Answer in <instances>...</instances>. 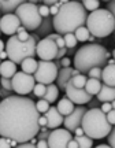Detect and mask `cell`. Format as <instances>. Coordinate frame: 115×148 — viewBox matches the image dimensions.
<instances>
[{"mask_svg": "<svg viewBox=\"0 0 115 148\" xmlns=\"http://www.w3.org/2000/svg\"><path fill=\"white\" fill-rule=\"evenodd\" d=\"M40 112L30 97L12 95L0 101V136L18 144L29 143L40 132Z\"/></svg>", "mask_w": 115, "mask_h": 148, "instance_id": "cell-1", "label": "cell"}, {"mask_svg": "<svg viewBox=\"0 0 115 148\" xmlns=\"http://www.w3.org/2000/svg\"><path fill=\"white\" fill-rule=\"evenodd\" d=\"M86 18L88 12L81 1H66L59 7L57 14L52 18V25L57 34L64 36L74 33L78 27L85 26Z\"/></svg>", "mask_w": 115, "mask_h": 148, "instance_id": "cell-2", "label": "cell"}, {"mask_svg": "<svg viewBox=\"0 0 115 148\" xmlns=\"http://www.w3.org/2000/svg\"><path fill=\"white\" fill-rule=\"evenodd\" d=\"M111 53L107 51V48L90 42L86 45H82L78 51L74 53V69L78 70L81 74L88 73L93 67L103 69L107 66V60L110 59Z\"/></svg>", "mask_w": 115, "mask_h": 148, "instance_id": "cell-3", "label": "cell"}, {"mask_svg": "<svg viewBox=\"0 0 115 148\" xmlns=\"http://www.w3.org/2000/svg\"><path fill=\"white\" fill-rule=\"evenodd\" d=\"M81 127L84 129L85 136L93 138H104L112 130V125L107 121V116L100 108H89L85 112Z\"/></svg>", "mask_w": 115, "mask_h": 148, "instance_id": "cell-4", "label": "cell"}, {"mask_svg": "<svg viewBox=\"0 0 115 148\" xmlns=\"http://www.w3.org/2000/svg\"><path fill=\"white\" fill-rule=\"evenodd\" d=\"M41 38L36 33H31L27 41H19L16 36H11L5 44V52L8 60L15 64H21L26 58L36 56V45Z\"/></svg>", "mask_w": 115, "mask_h": 148, "instance_id": "cell-5", "label": "cell"}, {"mask_svg": "<svg viewBox=\"0 0 115 148\" xmlns=\"http://www.w3.org/2000/svg\"><path fill=\"white\" fill-rule=\"evenodd\" d=\"M85 25L90 36L96 38H104L110 36L111 33H114L115 19L110 11H107L105 8H99L89 14Z\"/></svg>", "mask_w": 115, "mask_h": 148, "instance_id": "cell-6", "label": "cell"}, {"mask_svg": "<svg viewBox=\"0 0 115 148\" xmlns=\"http://www.w3.org/2000/svg\"><path fill=\"white\" fill-rule=\"evenodd\" d=\"M19 21L21 26H23L27 32L29 30H37L38 26L41 25L42 18L38 14V5L36 1H23L14 12Z\"/></svg>", "mask_w": 115, "mask_h": 148, "instance_id": "cell-7", "label": "cell"}, {"mask_svg": "<svg viewBox=\"0 0 115 148\" xmlns=\"http://www.w3.org/2000/svg\"><path fill=\"white\" fill-rule=\"evenodd\" d=\"M57 71L53 60H38L37 62V70L34 73V79L38 84L49 85L56 81Z\"/></svg>", "mask_w": 115, "mask_h": 148, "instance_id": "cell-8", "label": "cell"}, {"mask_svg": "<svg viewBox=\"0 0 115 148\" xmlns=\"http://www.w3.org/2000/svg\"><path fill=\"white\" fill-rule=\"evenodd\" d=\"M34 75L31 74H26L23 71H16L15 75L11 78V85H12V90L16 95L19 96H26L30 95L34 88Z\"/></svg>", "mask_w": 115, "mask_h": 148, "instance_id": "cell-9", "label": "cell"}, {"mask_svg": "<svg viewBox=\"0 0 115 148\" xmlns=\"http://www.w3.org/2000/svg\"><path fill=\"white\" fill-rule=\"evenodd\" d=\"M73 138V134L67 129H53L51 130L47 138V143L49 148H67V143Z\"/></svg>", "mask_w": 115, "mask_h": 148, "instance_id": "cell-10", "label": "cell"}, {"mask_svg": "<svg viewBox=\"0 0 115 148\" xmlns=\"http://www.w3.org/2000/svg\"><path fill=\"white\" fill-rule=\"evenodd\" d=\"M57 51V45L48 38H41L36 45V55L41 60H55Z\"/></svg>", "mask_w": 115, "mask_h": 148, "instance_id": "cell-11", "label": "cell"}, {"mask_svg": "<svg viewBox=\"0 0 115 148\" xmlns=\"http://www.w3.org/2000/svg\"><path fill=\"white\" fill-rule=\"evenodd\" d=\"M88 111V108L85 106H78L73 110L71 114L64 116L63 119V125H64V129H67L70 133H74V130L77 127L81 126V122H82V118H84L85 112Z\"/></svg>", "mask_w": 115, "mask_h": 148, "instance_id": "cell-12", "label": "cell"}, {"mask_svg": "<svg viewBox=\"0 0 115 148\" xmlns=\"http://www.w3.org/2000/svg\"><path fill=\"white\" fill-rule=\"evenodd\" d=\"M64 92H66L64 96L67 97L68 100L73 101L74 104H88L89 101L93 99V96L89 95L85 89H78V88L73 86V84H71L70 81H68Z\"/></svg>", "mask_w": 115, "mask_h": 148, "instance_id": "cell-13", "label": "cell"}, {"mask_svg": "<svg viewBox=\"0 0 115 148\" xmlns=\"http://www.w3.org/2000/svg\"><path fill=\"white\" fill-rule=\"evenodd\" d=\"M21 26V21L15 14H5L0 16V32L7 36H15L16 29Z\"/></svg>", "mask_w": 115, "mask_h": 148, "instance_id": "cell-14", "label": "cell"}, {"mask_svg": "<svg viewBox=\"0 0 115 148\" xmlns=\"http://www.w3.org/2000/svg\"><path fill=\"white\" fill-rule=\"evenodd\" d=\"M44 116L47 118V127L49 130H53V129H57L59 126L63 125V119L64 116L57 111V108L55 106H51L49 110L44 114Z\"/></svg>", "mask_w": 115, "mask_h": 148, "instance_id": "cell-15", "label": "cell"}, {"mask_svg": "<svg viewBox=\"0 0 115 148\" xmlns=\"http://www.w3.org/2000/svg\"><path fill=\"white\" fill-rule=\"evenodd\" d=\"M73 70L74 67H63L57 71V77H56V86L59 88V90H64L67 86L68 81L73 77Z\"/></svg>", "mask_w": 115, "mask_h": 148, "instance_id": "cell-16", "label": "cell"}, {"mask_svg": "<svg viewBox=\"0 0 115 148\" xmlns=\"http://www.w3.org/2000/svg\"><path fill=\"white\" fill-rule=\"evenodd\" d=\"M97 100L100 103H111L115 100V86H108L105 84H101L100 92L96 95Z\"/></svg>", "mask_w": 115, "mask_h": 148, "instance_id": "cell-17", "label": "cell"}, {"mask_svg": "<svg viewBox=\"0 0 115 148\" xmlns=\"http://www.w3.org/2000/svg\"><path fill=\"white\" fill-rule=\"evenodd\" d=\"M101 82L108 86H115V64H107L101 69Z\"/></svg>", "mask_w": 115, "mask_h": 148, "instance_id": "cell-18", "label": "cell"}, {"mask_svg": "<svg viewBox=\"0 0 115 148\" xmlns=\"http://www.w3.org/2000/svg\"><path fill=\"white\" fill-rule=\"evenodd\" d=\"M52 29H53V25H52V16H47V18H42L41 21V25L38 26L37 29L36 34L38 37H45L49 36V34H52Z\"/></svg>", "mask_w": 115, "mask_h": 148, "instance_id": "cell-19", "label": "cell"}, {"mask_svg": "<svg viewBox=\"0 0 115 148\" xmlns=\"http://www.w3.org/2000/svg\"><path fill=\"white\" fill-rule=\"evenodd\" d=\"M16 73V64L14 62H11V60H4V62H1L0 63V75L3 77V78H12Z\"/></svg>", "mask_w": 115, "mask_h": 148, "instance_id": "cell-20", "label": "cell"}, {"mask_svg": "<svg viewBox=\"0 0 115 148\" xmlns=\"http://www.w3.org/2000/svg\"><path fill=\"white\" fill-rule=\"evenodd\" d=\"M22 3L21 0H0V14H14Z\"/></svg>", "mask_w": 115, "mask_h": 148, "instance_id": "cell-21", "label": "cell"}, {"mask_svg": "<svg viewBox=\"0 0 115 148\" xmlns=\"http://www.w3.org/2000/svg\"><path fill=\"white\" fill-rule=\"evenodd\" d=\"M56 108L63 116H66V115H68V114H71V112H73V110L75 108V106H74L73 101L68 100L67 97L64 96L63 99L59 100V103L56 104Z\"/></svg>", "mask_w": 115, "mask_h": 148, "instance_id": "cell-22", "label": "cell"}, {"mask_svg": "<svg viewBox=\"0 0 115 148\" xmlns=\"http://www.w3.org/2000/svg\"><path fill=\"white\" fill-rule=\"evenodd\" d=\"M59 97V88L55 84H49L47 85V90H45V95H44V100H47L49 104H52L56 101V99Z\"/></svg>", "mask_w": 115, "mask_h": 148, "instance_id": "cell-23", "label": "cell"}, {"mask_svg": "<svg viewBox=\"0 0 115 148\" xmlns=\"http://www.w3.org/2000/svg\"><path fill=\"white\" fill-rule=\"evenodd\" d=\"M101 81H99V79H94V78H88V81H86V84H85V88L84 89L88 92L89 95L92 96H96L97 93L100 92V88H101Z\"/></svg>", "mask_w": 115, "mask_h": 148, "instance_id": "cell-24", "label": "cell"}, {"mask_svg": "<svg viewBox=\"0 0 115 148\" xmlns=\"http://www.w3.org/2000/svg\"><path fill=\"white\" fill-rule=\"evenodd\" d=\"M21 67L23 73L34 75V73H36V70H37V60H34V58H26L21 63Z\"/></svg>", "mask_w": 115, "mask_h": 148, "instance_id": "cell-25", "label": "cell"}, {"mask_svg": "<svg viewBox=\"0 0 115 148\" xmlns=\"http://www.w3.org/2000/svg\"><path fill=\"white\" fill-rule=\"evenodd\" d=\"M86 81H88V77L85 74H78L75 77H71V79H70V82L73 84V86L78 88V89H84Z\"/></svg>", "mask_w": 115, "mask_h": 148, "instance_id": "cell-26", "label": "cell"}, {"mask_svg": "<svg viewBox=\"0 0 115 148\" xmlns=\"http://www.w3.org/2000/svg\"><path fill=\"white\" fill-rule=\"evenodd\" d=\"M74 140L78 143V148H92L93 145V138L88 137V136H75Z\"/></svg>", "mask_w": 115, "mask_h": 148, "instance_id": "cell-27", "label": "cell"}, {"mask_svg": "<svg viewBox=\"0 0 115 148\" xmlns=\"http://www.w3.org/2000/svg\"><path fill=\"white\" fill-rule=\"evenodd\" d=\"M74 36H75V38H77V41L84 42V41H86V40H89L90 33H89V30L85 26H81V27H78V29L74 32Z\"/></svg>", "mask_w": 115, "mask_h": 148, "instance_id": "cell-28", "label": "cell"}, {"mask_svg": "<svg viewBox=\"0 0 115 148\" xmlns=\"http://www.w3.org/2000/svg\"><path fill=\"white\" fill-rule=\"evenodd\" d=\"M81 4L84 5V8L86 10V12H88V11L93 12V11L99 10L100 1L99 0H84V1H81Z\"/></svg>", "mask_w": 115, "mask_h": 148, "instance_id": "cell-29", "label": "cell"}, {"mask_svg": "<svg viewBox=\"0 0 115 148\" xmlns=\"http://www.w3.org/2000/svg\"><path fill=\"white\" fill-rule=\"evenodd\" d=\"M63 40H64V47L68 48V49H71V48H75L77 45V38L74 36V33H68V34H64L63 36Z\"/></svg>", "mask_w": 115, "mask_h": 148, "instance_id": "cell-30", "label": "cell"}, {"mask_svg": "<svg viewBox=\"0 0 115 148\" xmlns=\"http://www.w3.org/2000/svg\"><path fill=\"white\" fill-rule=\"evenodd\" d=\"M45 90H47V85L38 84V82H37V84L34 85V88H33V93H31V95L38 97V99H42L44 95H45Z\"/></svg>", "mask_w": 115, "mask_h": 148, "instance_id": "cell-31", "label": "cell"}, {"mask_svg": "<svg viewBox=\"0 0 115 148\" xmlns=\"http://www.w3.org/2000/svg\"><path fill=\"white\" fill-rule=\"evenodd\" d=\"M49 107H51V104L47 100H44V99H38V101L36 103V108L40 114H45L49 110Z\"/></svg>", "mask_w": 115, "mask_h": 148, "instance_id": "cell-32", "label": "cell"}, {"mask_svg": "<svg viewBox=\"0 0 115 148\" xmlns=\"http://www.w3.org/2000/svg\"><path fill=\"white\" fill-rule=\"evenodd\" d=\"M15 36L18 37V40H19V41H27V40H29V37H30V33L27 32L23 26H19L18 29H16Z\"/></svg>", "mask_w": 115, "mask_h": 148, "instance_id": "cell-33", "label": "cell"}, {"mask_svg": "<svg viewBox=\"0 0 115 148\" xmlns=\"http://www.w3.org/2000/svg\"><path fill=\"white\" fill-rule=\"evenodd\" d=\"M88 75L89 78H94V79H99L101 81V69L100 67H93L88 71Z\"/></svg>", "mask_w": 115, "mask_h": 148, "instance_id": "cell-34", "label": "cell"}, {"mask_svg": "<svg viewBox=\"0 0 115 148\" xmlns=\"http://www.w3.org/2000/svg\"><path fill=\"white\" fill-rule=\"evenodd\" d=\"M0 86L5 90L12 92V85H11V79L10 78H3V77H1V78H0Z\"/></svg>", "mask_w": 115, "mask_h": 148, "instance_id": "cell-35", "label": "cell"}, {"mask_svg": "<svg viewBox=\"0 0 115 148\" xmlns=\"http://www.w3.org/2000/svg\"><path fill=\"white\" fill-rule=\"evenodd\" d=\"M38 14H40V16L41 18H47V16H51L49 15V7H47V5H38Z\"/></svg>", "mask_w": 115, "mask_h": 148, "instance_id": "cell-36", "label": "cell"}, {"mask_svg": "<svg viewBox=\"0 0 115 148\" xmlns=\"http://www.w3.org/2000/svg\"><path fill=\"white\" fill-rule=\"evenodd\" d=\"M107 138H108V145L111 148H115V126H112V130L107 136Z\"/></svg>", "mask_w": 115, "mask_h": 148, "instance_id": "cell-37", "label": "cell"}, {"mask_svg": "<svg viewBox=\"0 0 115 148\" xmlns=\"http://www.w3.org/2000/svg\"><path fill=\"white\" fill-rule=\"evenodd\" d=\"M105 10L110 11L111 14H112V16H114V19H115V0L107 3V8H105ZM114 34H115V29H114Z\"/></svg>", "mask_w": 115, "mask_h": 148, "instance_id": "cell-38", "label": "cell"}, {"mask_svg": "<svg viewBox=\"0 0 115 148\" xmlns=\"http://www.w3.org/2000/svg\"><path fill=\"white\" fill-rule=\"evenodd\" d=\"M105 116H107V121L110 122V125L115 126V110H111L110 112H107Z\"/></svg>", "mask_w": 115, "mask_h": 148, "instance_id": "cell-39", "label": "cell"}, {"mask_svg": "<svg viewBox=\"0 0 115 148\" xmlns=\"http://www.w3.org/2000/svg\"><path fill=\"white\" fill-rule=\"evenodd\" d=\"M66 53H67V48H59V51H57V55L56 58H55V60H60V59H63L64 56H66Z\"/></svg>", "mask_w": 115, "mask_h": 148, "instance_id": "cell-40", "label": "cell"}, {"mask_svg": "<svg viewBox=\"0 0 115 148\" xmlns=\"http://www.w3.org/2000/svg\"><path fill=\"white\" fill-rule=\"evenodd\" d=\"M100 106H101V103L97 100V97H93L89 101V108H100Z\"/></svg>", "mask_w": 115, "mask_h": 148, "instance_id": "cell-41", "label": "cell"}, {"mask_svg": "<svg viewBox=\"0 0 115 148\" xmlns=\"http://www.w3.org/2000/svg\"><path fill=\"white\" fill-rule=\"evenodd\" d=\"M100 110L103 111L104 114H107V112H110V111L112 110V106H111V103H101V106H100Z\"/></svg>", "mask_w": 115, "mask_h": 148, "instance_id": "cell-42", "label": "cell"}, {"mask_svg": "<svg viewBox=\"0 0 115 148\" xmlns=\"http://www.w3.org/2000/svg\"><path fill=\"white\" fill-rule=\"evenodd\" d=\"M49 133H51V130H47V132H38L37 133V140H47L48 136H49Z\"/></svg>", "mask_w": 115, "mask_h": 148, "instance_id": "cell-43", "label": "cell"}, {"mask_svg": "<svg viewBox=\"0 0 115 148\" xmlns=\"http://www.w3.org/2000/svg\"><path fill=\"white\" fill-rule=\"evenodd\" d=\"M0 148H12L8 143V138L5 137H0Z\"/></svg>", "mask_w": 115, "mask_h": 148, "instance_id": "cell-44", "label": "cell"}, {"mask_svg": "<svg viewBox=\"0 0 115 148\" xmlns=\"http://www.w3.org/2000/svg\"><path fill=\"white\" fill-rule=\"evenodd\" d=\"M10 96H12V92L0 88V97H1V99H7V97H10Z\"/></svg>", "mask_w": 115, "mask_h": 148, "instance_id": "cell-45", "label": "cell"}, {"mask_svg": "<svg viewBox=\"0 0 115 148\" xmlns=\"http://www.w3.org/2000/svg\"><path fill=\"white\" fill-rule=\"evenodd\" d=\"M60 64H62V69H63V67H70V64H71V60L64 56L63 59H60Z\"/></svg>", "mask_w": 115, "mask_h": 148, "instance_id": "cell-46", "label": "cell"}, {"mask_svg": "<svg viewBox=\"0 0 115 148\" xmlns=\"http://www.w3.org/2000/svg\"><path fill=\"white\" fill-rule=\"evenodd\" d=\"M36 148H49L48 147L47 140H38L37 144H36Z\"/></svg>", "mask_w": 115, "mask_h": 148, "instance_id": "cell-47", "label": "cell"}, {"mask_svg": "<svg viewBox=\"0 0 115 148\" xmlns=\"http://www.w3.org/2000/svg\"><path fill=\"white\" fill-rule=\"evenodd\" d=\"M57 11H59V7H57L56 4L52 5V7H49V15H51V16L53 18V16H55V15L57 14Z\"/></svg>", "mask_w": 115, "mask_h": 148, "instance_id": "cell-48", "label": "cell"}, {"mask_svg": "<svg viewBox=\"0 0 115 148\" xmlns=\"http://www.w3.org/2000/svg\"><path fill=\"white\" fill-rule=\"evenodd\" d=\"M15 148H36V145H33L30 143H22V144H18Z\"/></svg>", "mask_w": 115, "mask_h": 148, "instance_id": "cell-49", "label": "cell"}, {"mask_svg": "<svg viewBox=\"0 0 115 148\" xmlns=\"http://www.w3.org/2000/svg\"><path fill=\"white\" fill-rule=\"evenodd\" d=\"M38 126H47V118L44 115H40L38 118Z\"/></svg>", "mask_w": 115, "mask_h": 148, "instance_id": "cell-50", "label": "cell"}, {"mask_svg": "<svg viewBox=\"0 0 115 148\" xmlns=\"http://www.w3.org/2000/svg\"><path fill=\"white\" fill-rule=\"evenodd\" d=\"M67 148H78V143L74 140V137L67 143Z\"/></svg>", "mask_w": 115, "mask_h": 148, "instance_id": "cell-51", "label": "cell"}, {"mask_svg": "<svg viewBox=\"0 0 115 148\" xmlns=\"http://www.w3.org/2000/svg\"><path fill=\"white\" fill-rule=\"evenodd\" d=\"M74 133H75V136H84L85 133H84V129L79 126V127H77L75 130H74Z\"/></svg>", "mask_w": 115, "mask_h": 148, "instance_id": "cell-52", "label": "cell"}, {"mask_svg": "<svg viewBox=\"0 0 115 148\" xmlns=\"http://www.w3.org/2000/svg\"><path fill=\"white\" fill-rule=\"evenodd\" d=\"M3 51H5V44L3 42V40L0 38V52H3Z\"/></svg>", "mask_w": 115, "mask_h": 148, "instance_id": "cell-53", "label": "cell"}, {"mask_svg": "<svg viewBox=\"0 0 115 148\" xmlns=\"http://www.w3.org/2000/svg\"><path fill=\"white\" fill-rule=\"evenodd\" d=\"M1 59H5V60L8 59V56H7V52H5V51L0 52V60H1Z\"/></svg>", "mask_w": 115, "mask_h": 148, "instance_id": "cell-54", "label": "cell"}, {"mask_svg": "<svg viewBox=\"0 0 115 148\" xmlns=\"http://www.w3.org/2000/svg\"><path fill=\"white\" fill-rule=\"evenodd\" d=\"M37 141H38V140H37V137H33V138H30V141H29V143L33 144V145H36Z\"/></svg>", "mask_w": 115, "mask_h": 148, "instance_id": "cell-55", "label": "cell"}, {"mask_svg": "<svg viewBox=\"0 0 115 148\" xmlns=\"http://www.w3.org/2000/svg\"><path fill=\"white\" fill-rule=\"evenodd\" d=\"M96 148H111L108 144H100V145H97Z\"/></svg>", "mask_w": 115, "mask_h": 148, "instance_id": "cell-56", "label": "cell"}, {"mask_svg": "<svg viewBox=\"0 0 115 148\" xmlns=\"http://www.w3.org/2000/svg\"><path fill=\"white\" fill-rule=\"evenodd\" d=\"M71 53H75V49H74V48H71V49H67V53H66V55H71Z\"/></svg>", "mask_w": 115, "mask_h": 148, "instance_id": "cell-57", "label": "cell"}, {"mask_svg": "<svg viewBox=\"0 0 115 148\" xmlns=\"http://www.w3.org/2000/svg\"><path fill=\"white\" fill-rule=\"evenodd\" d=\"M47 130H49L47 126H40V132H47Z\"/></svg>", "mask_w": 115, "mask_h": 148, "instance_id": "cell-58", "label": "cell"}, {"mask_svg": "<svg viewBox=\"0 0 115 148\" xmlns=\"http://www.w3.org/2000/svg\"><path fill=\"white\" fill-rule=\"evenodd\" d=\"M107 64H115L114 58H112V59H108V60H107Z\"/></svg>", "mask_w": 115, "mask_h": 148, "instance_id": "cell-59", "label": "cell"}, {"mask_svg": "<svg viewBox=\"0 0 115 148\" xmlns=\"http://www.w3.org/2000/svg\"><path fill=\"white\" fill-rule=\"evenodd\" d=\"M97 38L96 37H93V36H89V41H92V44H93V41H96Z\"/></svg>", "mask_w": 115, "mask_h": 148, "instance_id": "cell-60", "label": "cell"}, {"mask_svg": "<svg viewBox=\"0 0 115 148\" xmlns=\"http://www.w3.org/2000/svg\"><path fill=\"white\" fill-rule=\"evenodd\" d=\"M111 106H112V110H115V100L111 101Z\"/></svg>", "mask_w": 115, "mask_h": 148, "instance_id": "cell-61", "label": "cell"}, {"mask_svg": "<svg viewBox=\"0 0 115 148\" xmlns=\"http://www.w3.org/2000/svg\"><path fill=\"white\" fill-rule=\"evenodd\" d=\"M112 56H114V60H115V49L112 51Z\"/></svg>", "mask_w": 115, "mask_h": 148, "instance_id": "cell-62", "label": "cell"}, {"mask_svg": "<svg viewBox=\"0 0 115 148\" xmlns=\"http://www.w3.org/2000/svg\"><path fill=\"white\" fill-rule=\"evenodd\" d=\"M0 63H1V60H0Z\"/></svg>", "mask_w": 115, "mask_h": 148, "instance_id": "cell-63", "label": "cell"}, {"mask_svg": "<svg viewBox=\"0 0 115 148\" xmlns=\"http://www.w3.org/2000/svg\"><path fill=\"white\" fill-rule=\"evenodd\" d=\"M0 33H1V32H0Z\"/></svg>", "mask_w": 115, "mask_h": 148, "instance_id": "cell-64", "label": "cell"}]
</instances>
